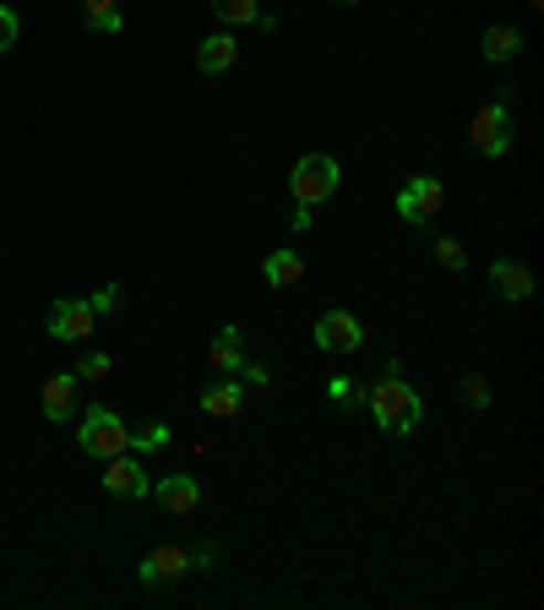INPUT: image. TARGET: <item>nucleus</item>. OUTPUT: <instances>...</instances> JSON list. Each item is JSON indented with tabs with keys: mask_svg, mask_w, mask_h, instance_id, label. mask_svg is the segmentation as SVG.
<instances>
[{
	"mask_svg": "<svg viewBox=\"0 0 544 610\" xmlns=\"http://www.w3.org/2000/svg\"><path fill=\"white\" fill-rule=\"evenodd\" d=\"M365 409L376 414V425H381L387 436H414L419 420H425V404H419V393L404 382V371H398V376H381V382L370 387Z\"/></svg>",
	"mask_w": 544,
	"mask_h": 610,
	"instance_id": "nucleus-1",
	"label": "nucleus"
},
{
	"mask_svg": "<svg viewBox=\"0 0 544 610\" xmlns=\"http://www.w3.org/2000/svg\"><path fill=\"white\" fill-rule=\"evenodd\" d=\"M338 158L333 153H305L300 164H294V175H289V197L300 207H322L327 197H338Z\"/></svg>",
	"mask_w": 544,
	"mask_h": 610,
	"instance_id": "nucleus-2",
	"label": "nucleus"
},
{
	"mask_svg": "<svg viewBox=\"0 0 544 610\" xmlns=\"http://www.w3.org/2000/svg\"><path fill=\"white\" fill-rule=\"evenodd\" d=\"M76 447H82L87 458H115V453H126V447H132V431H126V420H121L115 409L93 404L87 414H82Z\"/></svg>",
	"mask_w": 544,
	"mask_h": 610,
	"instance_id": "nucleus-3",
	"label": "nucleus"
},
{
	"mask_svg": "<svg viewBox=\"0 0 544 610\" xmlns=\"http://www.w3.org/2000/svg\"><path fill=\"white\" fill-rule=\"evenodd\" d=\"M469 142H474L484 158H501V153H512V104H506V99L484 104L474 121H469Z\"/></svg>",
	"mask_w": 544,
	"mask_h": 610,
	"instance_id": "nucleus-4",
	"label": "nucleus"
},
{
	"mask_svg": "<svg viewBox=\"0 0 544 610\" xmlns=\"http://www.w3.org/2000/svg\"><path fill=\"white\" fill-rule=\"evenodd\" d=\"M393 207H398L404 224H430V218H441V207H447V186H441L436 175H414Z\"/></svg>",
	"mask_w": 544,
	"mask_h": 610,
	"instance_id": "nucleus-5",
	"label": "nucleus"
},
{
	"mask_svg": "<svg viewBox=\"0 0 544 610\" xmlns=\"http://www.w3.org/2000/svg\"><path fill=\"white\" fill-rule=\"evenodd\" d=\"M50 339H61V343H82L93 328H98V317H93V306L87 300H55L50 306Z\"/></svg>",
	"mask_w": 544,
	"mask_h": 610,
	"instance_id": "nucleus-6",
	"label": "nucleus"
},
{
	"mask_svg": "<svg viewBox=\"0 0 544 610\" xmlns=\"http://www.w3.org/2000/svg\"><path fill=\"white\" fill-rule=\"evenodd\" d=\"M359 343H365L359 317H348V311H327V317H316V349H327V354H354Z\"/></svg>",
	"mask_w": 544,
	"mask_h": 610,
	"instance_id": "nucleus-7",
	"label": "nucleus"
},
{
	"mask_svg": "<svg viewBox=\"0 0 544 610\" xmlns=\"http://www.w3.org/2000/svg\"><path fill=\"white\" fill-rule=\"evenodd\" d=\"M109 469H104V490L109 496H121V502H136V496H153V475L136 464V458H126V453H115V458H104Z\"/></svg>",
	"mask_w": 544,
	"mask_h": 610,
	"instance_id": "nucleus-8",
	"label": "nucleus"
},
{
	"mask_svg": "<svg viewBox=\"0 0 544 610\" xmlns=\"http://www.w3.org/2000/svg\"><path fill=\"white\" fill-rule=\"evenodd\" d=\"M490 294L506 300V306H523L534 294V272L523 262H512V257H501V262H490Z\"/></svg>",
	"mask_w": 544,
	"mask_h": 610,
	"instance_id": "nucleus-9",
	"label": "nucleus"
},
{
	"mask_svg": "<svg viewBox=\"0 0 544 610\" xmlns=\"http://www.w3.org/2000/svg\"><path fill=\"white\" fill-rule=\"evenodd\" d=\"M180 572H191V550H180V545H158V550L136 567V578H142L147 589H153L158 578L169 583V578H180Z\"/></svg>",
	"mask_w": 544,
	"mask_h": 610,
	"instance_id": "nucleus-10",
	"label": "nucleus"
},
{
	"mask_svg": "<svg viewBox=\"0 0 544 610\" xmlns=\"http://www.w3.org/2000/svg\"><path fill=\"white\" fill-rule=\"evenodd\" d=\"M153 496H158V507H169V513H197L202 485L191 475H164V479H153Z\"/></svg>",
	"mask_w": 544,
	"mask_h": 610,
	"instance_id": "nucleus-11",
	"label": "nucleus"
},
{
	"mask_svg": "<svg viewBox=\"0 0 544 610\" xmlns=\"http://www.w3.org/2000/svg\"><path fill=\"white\" fill-rule=\"evenodd\" d=\"M240 404H245V382H240V376H223V382H212V387L202 393V414H207V420H234Z\"/></svg>",
	"mask_w": 544,
	"mask_h": 610,
	"instance_id": "nucleus-12",
	"label": "nucleus"
},
{
	"mask_svg": "<svg viewBox=\"0 0 544 610\" xmlns=\"http://www.w3.org/2000/svg\"><path fill=\"white\" fill-rule=\"evenodd\" d=\"M234 61H240V39H234V33H207L202 44H197V66H202L207 76L229 71Z\"/></svg>",
	"mask_w": 544,
	"mask_h": 610,
	"instance_id": "nucleus-13",
	"label": "nucleus"
},
{
	"mask_svg": "<svg viewBox=\"0 0 544 610\" xmlns=\"http://www.w3.org/2000/svg\"><path fill=\"white\" fill-rule=\"evenodd\" d=\"M39 404H44V420H55V425H61V420H71V414H76V376H71V371L50 376Z\"/></svg>",
	"mask_w": 544,
	"mask_h": 610,
	"instance_id": "nucleus-14",
	"label": "nucleus"
},
{
	"mask_svg": "<svg viewBox=\"0 0 544 610\" xmlns=\"http://www.w3.org/2000/svg\"><path fill=\"white\" fill-rule=\"evenodd\" d=\"M517 50H523V33H517V28H506V22L484 28V39H479V55H484V61H495V66H501V61H512Z\"/></svg>",
	"mask_w": 544,
	"mask_h": 610,
	"instance_id": "nucleus-15",
	"label": "nucleus"
},
{
	"mask_svg": "<svg viewBox=\"0 0 544 610\" xmlns=\"http://www.w3.org/2000/svg\"><path fill=\"white\" fill-rule=\"evenodd\" d=\"M262 272H268L272 289H294V283L305 278V257H300V251H272L268 262H262Z\"/></svg>",
	"mask_w": 544,
	"mask_h": 610,
	"instance_id": "nucleus-16",
	"label": "nucleus"
},
{
	"mask_svg": "<svg viewBox=\"0 0 544 610\" xmlns=\"http://www.w3.org/2000/svg\"><path fill=\"white\" fill-rule=\"evenodd\" d=\"M82 22L93 33H121L126 28V11H121V0H82Z\"/></svg>",
	"mask_w": 544,
	"mask_h": 610,
	"instance_id": "nucleus-17",
	"label": "nucleus"
},
{
	"mask_svg": "<svg viewBox=\"0 0 544 610\" xmlns=\"http://www.w3.org/2000/svg\"><path fill=\"white\" fill-rule=\"evenodd\" d=\"M207 360H212L218 371H240V360H245L240 328H218V339H212V349H207Z\"/></svg>",
	"mask_w": 544,
	"mask_h": 610,
	"instance_id": "nucleus-18",
	"label": "nucleus"
},
{
	"mask_svg": "<svg viewBox=\"0 0 544 610\" xmlns=\"http://www.w3.org/2000/svg\"><path fill=\"white\" fill-rule=\"evenodd\" d=\"M212 17H218L223 28H251V22L262 17V6H257V0H212Z\"/></svg>",
	"mask_w": 544,
	"mask_h": 610,
	"instance_id": "nucleus-19",
	"label": "nucleus"
},
{
	"mask_svg": "<svg viewBox=\"0 0 544 610\" xmlns=\"http://www.w3.org/2000/svg\"><path fill=\"white\" fill-rule=\"evenodd\" d=\"M327 399H333L338 409H359L365 404V387H359L354 376H333V382H327Z\"/></svg>",
	"mask_w": 544,
	"mask_h": 610,
	"instance_id": "nucleus-20",
	"label": "nucleus"
},
{
	"mask_svg": "<svg viewBox=\"0 0 544 610\" xmlns=\"http://www.w3.org/2000/svg\"><path fill=\"white\" fill-rule=\"evenodd\" d=\"M436 262H441L447 272H463L469 268V251H463L452 235H436Z\"/></svg>",
	"mask_w": 544,
	"mask_h": 610,
	"instance_id": "nucleus-21",
	"label": "nucleus"
},
{
	"mask_svg": "<svg viewBox=\"0 0 544 610\" xmlns=\"http://www.w3.org/2000/svg\"><path fill=\"white\" fill-rule=\"evenodd\" d=\"M87 306H93V317H121L126 294H121V283H104V289H98V294H93Z\"/></svg>",
	"mask_w": 544,
	"mask_h": 610,
	"instance_id": "nucleus-22",
	"label": "nucleus"
},
{
	"mask_svg": "<svg viewBox=\"0 0 544 610\" xmlns=\"http://www.w3.org/2000/svg\"><path fill=\"white\" fill-rule=\"evenodd\" d=\"M104 376H109V354H82L76 382H104Z\"/></svg>",
	"mask_w": 544,
	"mask_h": 610,
	"instance_id": "nucleus-23",
	"label": "nucleus"
},
{
	"mask_svg": "<svg viewBox=\"0 0 544 610\" xmlns=\"http://www.w3.org/2000/svg\"><path fill=\"white\" fill-rule=\"evenodd\" d=\"M17 33H22V17H17V11H11V6L0 0V55H6V50L17 44Z\"/></svg>",
	"mask_w": 544,
	"mask_h": 610,
	"instance_id": "nucleus-24",
	"label": "nucleus"
},
{
	"mask_svg": "<svg viewBox=\"0 0 544 610\" xmlns=\"http://www.w3.org/2000/svg\"><path fill=\"white\" fill-rule=\"evenodd\" d=\"M169 436H175L169 425H147V431H136V436H132V447L153 453V447H169Z\"/></svg>",
	"mask_w": 544,
	"mask_h": 610,
	"instance_id": "nucleus-25",
	"label": "nucleus"
},
{
	"mask_svg": "<svg viewBox=\"0 0 544 610\" xmlns=\"http://www.w3.org/2000/svg\"><path fill=\"white\" fill-rule=\"evenodd\" d=\"M463 404L490 409V382H484V376H463Z\"/></svg>",
	"mask_w": 544,
	"mask_h": 610,
	"instance_id": "nucleus-26",
	"label": "nucleus"
},
{
	"mask_svg": "<svg viewBox=\"0 0 544 610\" xmlns=\"http://www.w3.org/2000/svg\"><path fill=\"white\" fill-rule=\"evenodd\" d=\"M234 376H240V382H245V387H268V365H262V360H240V371H234Z\"/></svg>",
	"mask_w": 544,
	"mask_h": 610,
	"instance_id": "nucleus-27",
	"label": "nucleus"
},
{
	"mask_svg": "<svg viewBox=\"0 0 544 610\" xmlns=\"http://www.w3.org/2000/svg\"><path fill=\"white\" fill-rule=\"evenodd\" d=\"M311 224H316V218H311V207H289V229H294V235H305V229H311Z\"/></svg>",
	"mask_w": 544,
	"mask_h": 610,
	"instance_id": "nucleus-28",
	"label": "nucleus"
},
{
	"mask_svg": "<svg viewBox=\"0 0 544 610\" xmlns=\"http://www.w3.org/2000/svg\"><path fill=\"white\" fill-rule=\"evenodd\" d=\"M212 561H218V550H212V545L191 550V572H212Z\"/></svg>",
	"mask_w": 544,
	"mask_h": 610,
	"instance_id": "nucleus-29",
	"label": "nucleus"
},
{
	"mask_svg": "<svg viewBox=\"0 0 544 610\" xmlns=\"http://www.w3.org/2000/svg\"><path fill=\"white\" fill-rule=\"evenodd\" d=\"M333 6H354V0H333Z\"/></svg>",
	"mask_w": 544,
	"mask_h": 610,
	"instance_id": "nucleus-30",
	"label": "nucleus"
}]
</instances>
